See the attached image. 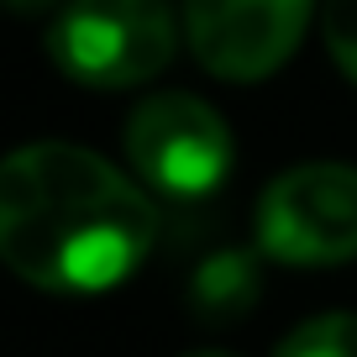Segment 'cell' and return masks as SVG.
Wrapping results in <instances>:
<instances>
[{
    "label": "cell",
    "mask_w": 357,
    "mask_h": 357,
    "mask_svg": "<svg viewBox=\"0 0 357 357\" xmlns=\"http://www.w3.org/2000/svg\"><path fill=\"white\" fill-rule=\"evenodd\" d=\"M158 242V211L121 168L74 142L0 158V263L53 294H100L137 273Z\"/></svg>",
    "instance_id": "6da1fadb"
},
{
    "label": "cell",
    "mask_w": 357,
    "mask_h": 357,
    "mask_svg": "<svg viewBox=\"0 0 357 357\" xmlns=\"http://www.w3.org/2000/svg\"><path fill=\"white\" fill-rule=\"evenodd\" d=\"M195 310L211 315V321H236L242 310L257 305V268L247 252H215L211 263L195 273V289H190Z\"/></svg>",
    "instance_id": "8992f818"
},
{
    "label": "cell",
    "mask_w": 357,
    "mask_h": 357,
    "mask_svg": "<svg viewBox=\"0 0 357 357\" xmlns=\"http://www.w3.org/2000/svg\"><path fill=\"white\" fill-rule=\"evenodd\" d=\"M315 0H184L190 53L215 79H268L300 47Z\"/></svg>",
    "instance_id": "5b68a950"
},
{
    "label": "cell",
    "mask_w": 357,
    "mask_h": 357,
    "mask_svg": "<svg viewBox=\"0 0 357 357\" xmlns=\"http://www.w3.org/2000/svg\"><path fill=\"white\" fill-rule=\"evenodd\" d=\"M190 357H231V352H190Z\"/></svg>",
    "instance_id": "30bf717a"
},
{
    "label": "cell",
    "mask_w": 357,
    "mask_h": 357,
    "mask_svg": "<svg viewBox=\"0 0 357 357\" xmlns=\"http://www.w3.org/2000/svg\"><path fill=\"white\" fill-rule=\"evenodd\" d=\"M257 242L268 257L326 268L357 257V168L300 163L257 200Z\"/></svg>",
    "instance_id": "3957f363"
},
{
    "label": "cell",
    "mask_w": 357,
    "mask_h": 357,
    "mask_svg": "<svg viewBox=\"0 0 357 357\" xmlns=\"http://www.w3.org/2000/svg\"><path fill=\"white\" fill-rule=\"evenodd\" d=\"M273 357H357V315H315L300 331H289Z\"/></svg>",
    "instance_id": "52a82bcc"
},
{
    "label": "cell",
    "mask_w": 357,
    "mask_h": 357,
    "mask_svg": "<svg viewBox=\"0 0 357 357\" xmlns=\"http://www.w3.org/2000/svg\"><path fill=\"white\" fill-rule=\"evenodd\" d=\"M178 47L168 0H68L47 26V53L74 84L132 89L163 74Z\"/></svg>",
    "instance_id": "7a4b0ae2"
},
{
    "label": "cell",
    "mask_w": 357,
    "mask_h": 357,
    "mask_svg": "<svg viewBox=\"0 0 357 357\" xmlns=\"http://www.w3.org/2000/svg\"><path fill=\"white\" fill-rule=\"evenodd\" d=\"M6 11H16V16H37V11H53L58 0H0Z\"/></svg>",
    "instance_id": "9c48e42d"
},
{
    "label": "cell",
    "mask_w": 357,
    "mask_h": 357,
    "mask_svg": "<svg viewBox=\"0 0 357 357\" xmlns=\"http://www.w3.org/2000/svg\"><path fill=\"white\" fill-rule=\"evenodd\" d=\"M126 158L147 190L168 200H200L221 190V178L231 174V132L205 100L168 89L132 111Z\"/></svg>",
    "instance_id": "277c9868"
},
{
    "label": "cell",
    "mask_w": 357,
    "mask_h": 357,
    "mask_svg": "<svg viewBox=\"0 0 357 357\" xmlns=\"http://www.w3.org/2000/svg\"><path fill=\"white\" fill-rule=\"evenodd\" d=\"M321 37L336 68L357 84V0H321Z\"/></svg>",
    "instance_id": "ba28073f"
}]
</instances>
